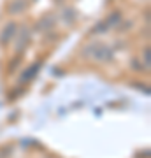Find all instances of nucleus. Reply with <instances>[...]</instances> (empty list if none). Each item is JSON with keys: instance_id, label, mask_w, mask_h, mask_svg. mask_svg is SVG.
<instances>
[{"instance_id": "f257e3e1", "label": "nucleus", "mask_w": 151, "mask_h": 158, "mask_svg": "<svg viewBox=\"0 0 151 158\" xmlns=\"http://www.w3.org/2000/svg\"><path fill=\"white\" fill-rule=\"evenodd\" d=\"M27 9V2L25 0H14L11 4V7H9V11L12 12V14H16V12H21Z\"/></svg>"}, {"instance_id": "f03ea898", "label": "nucleus", "mask_w": 151, "mask_h": 158, "mask_svg": "<svg viewBox=\"0 0 151 158\" xmlns=\"http://www.w3.org/2000/svg\"><path fill=\"white\" fill-rule=\"evenodd\" d=\"M14 27H16V25H12V23H11V25H9V27L6 28V32H2V40L7 39V37H9V35H11L12 32H14Z\"/></svg>"}]
</instances>
